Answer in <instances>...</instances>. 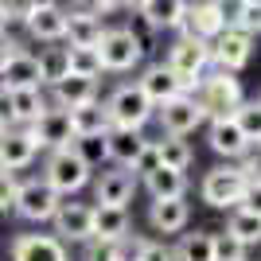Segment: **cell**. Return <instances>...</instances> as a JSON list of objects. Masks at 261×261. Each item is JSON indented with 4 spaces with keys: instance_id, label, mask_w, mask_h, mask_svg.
Here are the masks:
<instances>
[{
    "instance_id": "9a60e30c",
    "label": "cell",
    "mask_w": 261,
    "mask_h": 261,
    "mask_svg": "<svg viewBox=\"0 0 261 261\" xmlns=\"http://www.w3.org/2000/svg\"><path fill=\"white\" fill-rule=\"evenodd\" d=\"M12 261H70L59 234H20L12 242Z\"/></svg>"
},
{
    "instance_id": "8d00e7d4",
    "label": "cell",
    "mask_w": 261,
    "mask_h": 261,
    "mask_svg": "<svg viewBox=\"0 0 261 261\" xmlns=\"http://www.w3.org/2000/svg\"><path fill=\"white\" fill-rule=\"evenodd\" d=\"M215 261H246V242H238L230 230L215 234Z\"/></svg>"
},
{
    "instance_id": "ac0fdd59",
    "label": "cell",
    "mask_w": 261,
    "mask_h": 261,
    "mask_svg": "<svg viewBox=\"0 0 261 261\" xmlns=\"http://www.w3.org/2000/svg\"><path fill=\"white\" fill-rule=\"evenodd\" d=\"M137 86L148 94V101L152 106H160V101H168V98H175V94H187L184 90V78L175 74L168 63H156V66H148L141 78H137Z\"/></svg>"
},
{
    "instance_id": "2e32d148",
    "label": "cell",
    "mask_w": 261,
    "mask_h": 261,
    "mask_svg": "<svg viewBox=\"0 0 261 261\" xmlns=\"http://www.w3.org/2000/svg\"><path fill=\"white\" fill-rule=\"evenodd\" d=\"M133 191H137V175L129 168H113V172H101L98 184H94V203H109V207H129Z\"/></svg>"
},
{
    "instance_id": "4dcf8cb0",
    "label": "cell",
    "mask_w": 261,
    "mask_h": 261,
    "mask_svg": "<svg viewBox=\"0 0 261 261\" xmlns=\"http://www.w3.org/2000/svg\"><path fill=\"white\" fill-rule=\"evenodd\" d=\"M175 261H215V234L207 230L184 234V242L175 246Z\"/></svg>"
},
{
    "instance_id": "277c9868",
    "label": "cell",
    "mask_w": 261,
    "mask_h": 261,
    "mask_svg": "<svg viewBox=\"0 0 261 261\" xmlns=\"http://www.w3.org/2000/svg\"><path fill=\"white\" fill-rule=\"evenodd\" d=\"M59 203H63V195L39 175V179H23V184H16L12 211H16L20 218H28V222H51L55 211H59Z\"/></svg>"
},
{
    "instance_id": "d4e9b609",
    "label": "cell",
    "mask_w": 261,
    "mask_h": 261,
    "mask_svg": "<svg viewBox=\"0 0 261 261\" xmlns=\"http://www.w3.org/2000/svg\"><path fill=\"white\" fill-rule=\"evenodd\" d=\"M8 101H12V125H32L51 98L43 94V86H23V90H8Z\"/></svg>"
},
{
    "instance_id": "f6af8a7d",
    "label": "cell",
    "mask_w": 261,
    "mask_h": 261,
    "mask_svg": "<svg viewBox=\"0 0 261 261\" xmlns=\"http://www.w3.org/2000/svg\"><path fill=\"white\" fill-rule=\"evenodd\" d=\"M12 23H16V16H12V0H0V35H8Z\"/></svg>"
},
{
    "instance_id": "9c48e42d",
    "label": "cell",
    "mask_w": 261,
    "mask_h": 261,
    "mask_svg": "<svg viewBox=\"0 0 261 261\" xmlns=\"http://www.w3.org/2000/svg\"><path fill=\"white\" fill-rule=\"evenodd\" d=\"M250 59H253V35L242 28H226L222 35L211 39V66H218V70L238 74Z\"/></svg>"
},
{
    "instance_id": "f1b7e54d",
    "label": "cell",
    "mask_w": 261,
    "mask_h": 261,
    "mask_svg": "<svg viewBox=\"0 0 261 261\" xmlns=\"http://www.w3.org/2000/svg\"><path fill=\"white\" fill-rule=\"evenodd\" d=\"M156 144V152H160V164L164 168H175V172H187L191 168V160H195V152H191V144L184 141V137H175V133H164Z\"/></svg>"
},
{
    "instance_id": "5bb4252c",
    "label": "cell",
    "mask_w": 261,
    "mask_h": 261,
    "mask_svg": "<svg viewBox=\"0 0 261 261\" xmlns=\"http://www.w3.org/2000/svg\"><path fill=\"white\" fill-rule=\"evenodd\" d=\"M55 234L63 242H86L94 238V207L90 203H59V211H55Z\"/></svg>"
},
{
    "instance_id": "7a4b0ae2",
    "label": "cell",
    "mask_w": 261,
    "mask_h": 261,
    "mask_svg": "<svg viewBox=\"0 0 261 261\" xmlns=\"http://www.w3.org/2000/svg\"><path fill=\"white\" fill-rule=\"evenodd\" d=\"M191 94H195V101L203 106L207 121L211 117H230V113L246 101L242 82L230 74V70H218V66H215V74H203V78H199V86L191 90Z\"/></svg>"
},
{
    "instance_id": "836d02e7",
    "label": "cell",
    "mask_w": 261,
    "mask_h": 261,
    "mask_svg": "<svg viewBox=\"0 0 261 261\" xmlns=\"http://www.w3.org/2000/svg\"><path fill=\"white\" fill-rule=\"evenodd\" d=\"M74 152L90 164V168H98V164L109 160V144H106V133H90V137H74Z\"/></svg>"
},
{
    "instance_id": "c3c4849f",
    "label": "cell",
    "mask_w": 261,
    "mask_h": 261,
    "mask_svg": "<svg viewBox=\"0 0 261 261\" xmlns=\"http://www.w3.org/2000/svg\"><path fill=\"white\" fill-rule=\"evenodd\" d=\"M4 129H8V121H0V137H4Z\"/></svg>"
},
{
    "instance_id": "4316f807",
    "label": "cell",
    "mask_w": 261,
    "mask_h": 261,
    "mask_svg": "<svg viewBox=\"0 0 261 261\" xmlns=\"http://www.w3.org/2000/svg\"><path fill=\"white\" fill-rule=\"evenodd\" d=\"M113 121H109L106 113V101H86V106H74L70 109V129H74V137H90V133H106Z\"/></svg>"
},
{
    "instance_id": "d6a6232c",
    "label": "cell",
    "mask_w": 261,
    "mask_h": 261,
    "mask_svg": "<svg viewBox=\"0 0 261 261\" xmlns=\"http://www.w3.org/2000/svg\"><path fill=\"white\" fill-rule=\"evenodd\" d=\"M226 230H230V234H234L238 242L253 246V242H261V215H253V211H242V207H234V215H230Z\"/></svg>"
},
{
    "instance_id": "e0dca14e",
    "label": "cell",
    "mask_w": 261,
    "mask_h": 261,
    "mask_svg": "<svg viewBox=\"0 0 261 261\" xmlns=\"http://www.w3.org/2000/svg\"><path fill=\"white\" fill-rule=\"evenodd\" d=\"M106 23H101V12L94 8H66V39L63 43L74 47H98Z\"/></svg>"
},
{
    "instance_id": "7bdbcfd3",
    "label": "cell",
    "mask_w": 261,
    "mask_h": 261,
    "mask_svg": "<svg viewBox=\"0 0 261 261\" xmlns=\"http://www.w3.org/2000/svg\"><path fill=\"white\" fill-rule=\"evenodd\" d=\"M12 199H16V172H4V168H0V211H8Z\"/></svg>"
},
{
    "instance_id": "484cf974",
    "label": "cell",
    "mask_w": 261,
    "mask_h": 261,
    "mask_svg": "<svg viewBox=\"0 0 261 261\" xmlns=\"http://www.w3.org/2000/svg\"><path fill=\"white\" fill-rule=\"evenodd\" d=\"M129 234V207H109V203H94V238L117 242Z\"/></svg>"
},
{
    "instance_id": "d590c367",
    "label": "cell",
    "mask_w": 261,
    "mask_h": 261,
    "mask_svg": "<svg viewBox=\"0 0 261 261\" xmlns=\"http://www.w3.org/2000/svg\"><path fill=\"white\" fill-rule=\"evenodd\" d=\"M230 28H242V32H250V35H261V4L238 0V4H234V16H230Z\"/></svg>"
},
{
    "instance_id": "3957f363",
    "label": "cell",
    "mask_w": 261,
    "mask_h": 261,
    "mask_svg": "<svg viewBox=\"0 0 261 261\" xmlns=\"http://www.w3.org/2000/svg\"><path fill=\"white\" fill-rule=\"evenodd\" d=\"M90 172H94V168H90V164L74 152V144L51 148V156H47V164H43V179H47V184H51L63 199L78 195V191L90 184Z\"/></svg>"
},
{
    "instance_id": "5b68a950",
    "label": "cell",
    "mask_w": 261,
    "mask_h": 261,
    "mask_svg": "<svg viewBox=\"0 0 261 261\" xmlns=\"http://www.w3.org/2000/svg\"><path fill=\"white\" fill-rule=\"evenodd\" d=\"M106 113H109V121H113V125L144 129V125H148V117L156 113V106L148 101V94H144L137 82H125V86H117V90L106 98Z\"/></svg>"
},
{
    "instance_id": "bcb514c9",
    "label": "cell",
    "mask_w": 261,
    "mask_h": 261,
    "mask_svg": "<svg viewBox=\"0 0 261 261\" xmlns=\"http://www.w3.org/2000/svg\"><path fill=\"white\" fill-rule=\"evenodd\" d=\"M0 121H8L12 125V101H8V90L0 86Z\"/></svg>"
},
{
    "instance_id": "ee69618b",
    "label": "cell",
    "mask_w": 261,
    "mask_h": 261,
    "mask_svg": "<svg viewBox=\"0 0 261 261\" xmlns=\"http://www.w3.org/2000/svg\"><path fill=\"white\" fill-rule=\"evenodd\" d=\"M20 51H23V43H20V39H12V35H0V66L8 63L12 55H20Z\"/></svg>"
},
{
    "instance_id": "1f68e13d",
    "label": "cell",
    "mask_w": 261,
    "mask_h": 261,
    "mask_svg": "<svg viewBox=\"0 0 261 261\" xmlns=\"http://www.w3.org/2000/svg\"><path fill=\"white\" fill-rule=\"evenodd\" d=\"M66 63H70V74H82V78H98L101 74L98 47H74V43H66Z\"/></svg>"
},
{
    "instance_id": "60d3db41",
    "label": "cell",
    "mask_w": 261,
    "mask_h": 261,
    "mask_svg": "<svg viewBox=\"0 0 261 261\" xmlns=\"http://www.w3.org/2000/svg\"><path fill=\"white\" fill-rule=\"evenodd\" d=\"M137 261H175V250H168L164 242H144Z\"/></svg>"
},
{
    "instance_id": "ab89813d",
    "label": "cell",
    "mask_w": 261,
    "mask_h": 261,
    "mask_svg": "<svg viewBox=\"0 0 261 261\" xmlns=\"http://www.w3.org/2000/svg\"><path fill=\"white\" fill-rule=\"evenodd\" d=\"M238 207H242V211H253V215H261V179H246V191H242Z\"/></svg>"
},
{
    "instance_id": "7c38bea8",
    "label": "cell",
    "mask_w": 261,
    "mask_h": 261,
    "mask_svg": "<svg viewBox=\"0 0 261 261\" xmlns=\"http://www.w3.org/2000/svg\"><path fill=\"white\" fill-rule=\"evenodd\" d=\"M28 4V0H23ZM23 28L39 43H63L66 39V8L63 4H39L23 12Z\"/></svg>"
},
{
    "instance_id": "f35d334b",
    "label": "cell",
    "mask_w": 261,
    "mask_h": 261,
    "mask_svg": "<svg viewBox=\"0 0 261 261\" xmlns=\"http://www.w3.org/2000/svg\"><path fill=\"white\" fill-rule=\"evenodd\" d=\"M152 168H160V152H156V144L148 141V144H144V152L137 156V160H133V168H129V172H133V175H148Z\"/></svg>"
},
{
    "instance_id": "83f0119b",
    "label": "cell",
    "mask_w": 261,
    "mask_h": 261,
    "mask_svg": "<svg viewBox=\"0 0 261 261\" xmlns=\"http://www.w3.org/2000/svg\"><path fill=\"white\" fill-rule=\"evenodd\" d=\"M144 187H148V195L152 199H175V195H187V175L175 172V168H152L148 175H141Z\"/></svg>"
},
{
    "instance_id": "44dd1931",
    "label": "cell",
    "mask_w": 261,
    "mask_h": 261,
    "mask_svg": "<svg viewBox=\"0 0 261 261\" xmlns=\"http://www.w3.org/2000/svg\"><path fill=\"white\" fill-rule=\"evenodd\" d=\"M187 12V0H137V16L144 28L164 32V28H179Z\"/></svg>"
},
{
    "instance_id": "7dc6e473",
    "label": "cell",
    "mask_w": 261,
    "mask_h": 261,
    "mask_svg": "<svg viewBox=\"0 0 261 261\" xmlns=\"http://www.w3.org/2000/svg\"><path fill=\"white\" fill-rule=\"evenodd\" d=\"M215 4H222V8H226V4H238V0H215Z\"/></svg>"
},
{
    "instance_id": "30bf717a",
    "label": "cell",
    "mask_w": 261,
    "mask_h": 261,
    "mask_svg": "<svg viewBox=\"0 0 261 261\" xmlns=\"http://www.w3.org/2000/svg\"><path fill=\"white\" fill-rule=\"evenodd\" d=\"M160 125L164 133H175V137H187V133H195L203 121H207V113H203V106L195 101V94H175V98L160 101Z\"/></svg>"
},
{
    "instance_id": "d6986e66",
    "label": "cell",
    "mask_w": 261,
    "mask_h": 261,
    "mask_svg": "<svg viewBox=\"0 0 261 261\" xmlns=\"http://www.w3.org/2000/svg\"><path fill=\"white\" fill-rule=\"evenodd\" d=\"M106 144H109V160H113V164L133 168V160L144 152L148 137H144L141 129H129V125H109V129H106Z\"/></svg>"
},
{
    "instance_id": "52a82bcc",
    "label": "cell",
    "mask_w": 261,
    "mask_h": 261,
    "mask_svg": "<svg viewBox=\"0 0 261 261\" xmlns=\"http://www.w3.org/2000/svg\"><path fill=\"white\" fill-rule=\"evenodd\" d=\"M230 28V16L222 4H215V0H199V4H187L184 12V23L175 28L179 35H191V39H203V43H211L215 35H222Z\"/></svg>"
},
{
    "instance_id": "ba28073f",
    "label": "cell",
    "mask_w": 261,
    "mask_h": 261,
    "mask_svg": "<svg viewBox=\"0 0 261 261\" xmlns=\"http://www.w3.org/2000/svg\"><path fill=\"white\" fill-rule=\"evenodd\" d=\"M246 179L250 175L242 172V168H215V172H207L203 175V203L207 207H218V211H226V207H238V199H242V191H246Z\"/></svg>"
},
{
    "instance_id": "603a6c76",
    "label": "cell",
    "mask_w": 261,
    "mask_h": 261,
    "mask_svg": "<svg viewBox=\"0 0 261 261\" xmlns=\"http://www.w3.org/2000/svg\"><path fill=\"white\" fill-rule=\"evenodd\" d=\"M187 218H191V207L184 203V195H175V199H152L148 222H152L156 234H175V230H184Z\"/></svg>"
},
{
    "instance_id": "4fadbf2b",
    "label": "cell",
    "mask_w": 261,
    "mask_h": 261,
    "mask_svg": "<svg viewBox=\"0 0 261 261\" xmlns=\"http://www.w3.org/2000/svg\"><path fill=\"white\" fill-rule=\"evenodd\" d=\"M39 156V144L32 141L28 125H8L0 137V168L4 172H23L32 168V160Z\"/></svg>"
},
{
    "instance_id": "74e56055",
    "label": "cell",
    "mask_w": 261,
    "mask_h": 261,
    "mask_svg": "<svg viewBox=\"0 0 261 261\" xmlns=\"http://www.w3.org/2000/svg\"><path fill=\"white\" fill-rule=\"evenodd\" d=\"M82 261H117L113 242H106V238H86V242H82Z\"/></svg>"
},
{
    "instance_id": "681fc988",
    "label": "cell",
    "mask_w": 261,
    "mask_h": 261,
    "mask_svg": "<svg viewBox=\"0 0 261 261\" xmlns=\"http://www.w3.org/2000/svg\"><path fill=\"white\" fill-rule=\"evenodd\" d=\"M250 4H261V0H250Z\"/></svg>"
},
{
    "instance_id": "b9f144b4",
    "label": "cell",
    "mask_w": 261,
    "mask_h": 261,
    "mask_svg": "<svg viewBox=\"0 0 261 261\" xmlns=\"http://www.w3.org/2000/svg\"><path fill=\"white\" fill-rule=\"evenodd\" d=\"M238 160H242L238 168H242L246 175H250V179H261V141H257V152H253V144H250V148H246V152H242Z\"/></svg>"
},
{
    "instance_id": "8fae6325",
    "label": "cell",
    "mask_w": 261,
    "mask_h": 261,
    "mask_svg": "<svg viewBox=\"0 0 261 261\" xmlns=\"http://www.w3.org/2000/svg\"><path fill=\"white\" fill-rule=\"evenodd\" d=\"M28 133H32V141L39 144V148H63V144L74 141V129H70V109L63 106H47L39 117L28 125Z\"/></svg>"
},
{
    "instance_id": "8992f818",
    "label": "cell",
    "mask_w": 261,
    "mask_h": 261,
    "mask_svg": "<svg viewBox=\"0 0 261 261\" xmlns=\"http://www.w3.org/2000/svg\"><path fill=\"white\" fill-rule=\"evenodd\" d=\"M164 63L172 66L179 78H184V90L191 94V90L199 86V78L207 74V66H211V43L191 39V35H179V43L168 51V59H164Z\"/></svg>"
},
{
    "instance_id": "7402d4cb",
    "label": "cell",
    "mask_w": 261,
    "mask_h": 261,
    "mask_svg": "<svg viewBox=\"0 0 261 261\" xmlns=\"http://www.w3.org/2000/svg\"><path fill=\"white\" fill-rule=\"evenodd\" d=\"M211 148H215L218 156H226V160H238V156L250 148V141H246L242 125L234 121V113H230V117H211Z\"/></svg>"
},
{
    "instance_id": "e575fe53",
    "label": "cell",
    "mask_w": 261,
    "mask_h": 261,
    "mask_svg": "<svg viewBox=\"0 0 261 261\" xmlns=\"http://www.w3.org/2000/svg\"><path fill=\"white\" fill-rule=\"evenodd\" d=\"M234 121L242 125L246 141L257 144V141H261V98H257V101H242V106L234 109Z\"/></svg>"
},
{
    "instance_id": "f546056e",
    "label": "cell",
    "mask_w": 261,
    "mask_h": 261,
    "mask_svg": "<svg viewBox=\"0 0 261 261\" xmlns=\"http://www.w3.org/2000/svg\"><path fill=\"white\" fill-rule=\"evenodd\" d=\"M39 74H43V86H55L70 74V63H66V43H47L39 51Z\"/></svg>"
},
{
    "instance_id": "cb8c5ba5",
    "label": "cell",
    "mask_w": 261,
    "mask_h": 261,
    "mask_svg": "<svg viewBox=\"0 0 261 261\" xmlns=\"http://www.w3.org/2000/svg\"><path fill=\"white\" fill-rule=\"evenodd\" d=\"M98 98V78H82V74H66L63 82L51 86V101L63 109H74V106H86V101Z\"/></svg>"
},
{
    "instance_id": "6da1fadb",
    "label": "cell",
    "mask_w": 261,
    "mask_h": 261,
    "mask_svg": "<svg viewBox=\"0 0 261 261\" xmlns=\"http://www.w3.org/2000/svg\"><path fill=\"white\" fill-rule=\"evenodd\" d=\"M98 55H101V70L129 74L133 66H141V59H144V39L137 28H106L98 39Z\"/></svg>"
},
{
    "instance_id": "ffe728a7",
    "label": "cell",
    "mask_w": 261,
    "mask_h": 261,
    "mask_svg": "<svg viewBox=\"0 0 261 261\" xmlns=\"http://www.w3.org/2000/svg\"><path fill=\"white\" fill-rule=\"evenodd\" d=\"M0 86H4V90L43 86V74H39V55H32L28 47H23L20 55H12L8 63L0 66Z\"/></svg>"
}]
</instances>
